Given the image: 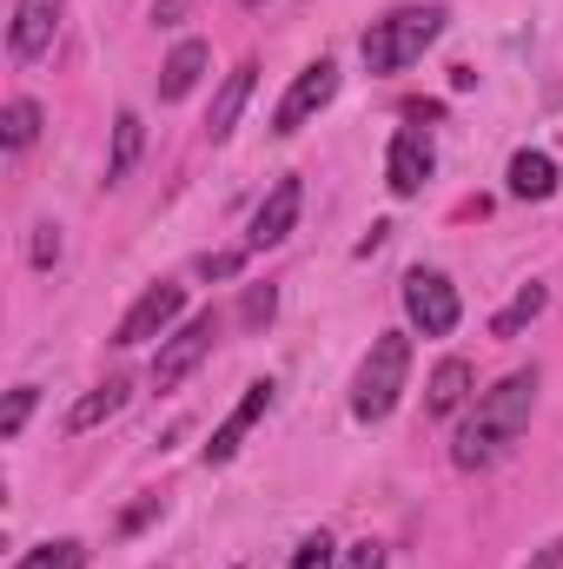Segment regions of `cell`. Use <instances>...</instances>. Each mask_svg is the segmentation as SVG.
I'll list each match as a JSON object with an SVG mask.
<instances>
[{
  "label": "cell",
  "instance_id": "cell-10",
  "mask_svg": "<svg viewBox=\"0 0 563 569\" xmlns=\"http://www.w3.org/2000/svg\"><path fill=\"white\" fill-rule=\"evenodd\" d=\"M298 206H305V186H298V179H279V186L266 192V206L253 212V232H246V246H253V252L285 246V239H292V226H298Z\"/></svg>",
  "mask_w": 563,
  "mask_h": 569
},
{
  "label": "cell",
  "instance_id": "cell-7",
  "mask_svg": "<svg viewBox=\"0 0 563 569\" xmlns=\"http://www.w3.org/2000/svg\"><path fill=\"white\" fill-rule=\"evenodd\" d=\"M405 311H412V325H418L424 338H451L457 318H464L457 284L444 279V272H412V279H405Z\"/></svg>",
  "mask_w": 563,
  "mask_h": 569
},
{
  "label": "cell",
  "instance_id": "cell-16",
  "mask_svg": "<svg viewBox=\"0 0 563 569\" xmlns=\"http://www.w3.org/2000/svg\"><path fill=\"white\" fill-rule=\"evenodd\" d=\"M511 192H517V199H551V192H557V159L524 146V152L511 159Z\"/></svg>",
  "mask_w": 563,
  "mask_h": 569
},
{
  "label": "cell",
  "instance_id": "cell-8",
  "mask_svg": "<svg viewBox=\"0 0 563 569\" xmlns=\"http://www.w3.org/2000/svg\"><path fill=\"white\" fill-rule=\"evenodd\" d=\"M273 391H279L273 378H259V385H246V398H239V405L226 411V425L213 430V443H206V470H219V463H233V457H239V443H246V430H253L259 418H266V411H273Z\"/></svg>",
  "mask_w": 563,
  "mask_h": 569
},
{
  "label": "cell",
  "instance_id": "cell-28",
  "mask_svg": "<svg viewBox=\"0 0 563 569\" xmlns=\"http://www.w3.org/2000/svg\"><path fill=\"white\" fill-rule=\"evenodd\" d=\"M186 7H192V0H152V20H159V27H172Z\"/></svg>",
  "mask_w": 563,
  "mask_h": 569
},
{
  "label": "cell",
  "instance_id": "cell-18",
  "mask_svg": "<svg viewBox=\"0 0 563 569\" xmlns=\"http://www.w3.org/2000/svg\"><path fill=\"white\" fill-rule=\"evenodd\" d=\"M544 305H551V291H544V284H524V291L491 318V338H517L524 325H537V318H544Z\"/></svg>",
  "mask_w": 563,
  "mask_h": 569
},
{
  "label": "cell",
  "instance_id": "cell-23",
  "mask_svg": "<svg viewBox=\"0 0 563 569\" xmlns=\"http://www.w3.org/2000/svg\"><path fill=\"white\" fill-rule=\"evenodd\" d=\"M292 569H338V550H332V537H325V530H312V537L292 550Z\"/></svg>",
  "mask_w": 563,
  "mask_h": 569
},
{
  "label": "cell",
  "instance_id": "cell-14",
  "mask_svg": "<svg viewBox=\"0 0 563 569\" xmlns=\"http://www.w3.org/2000/svg\"><path fill=\"white\" fill-rule=\"evenodd\" d=\"M471 385H477L471 358H444V365L431 371V385H424V411H431V418H451V411L471 398Z\"/></svg>",
  "mask_w": 563,
  "mask_h": 569
},
{
  "label": "cell",
  "instance_id": "cell-12",
  "mask_svg": "<svg viewBox=\"0 0 563 569\" xmlns=\"http://www.w3.org/2000/svg\"><path fill=\"white\" fill-rule=\"evenodd\" d=\"M253 80H259V67L246 60V67H233V73H226V87L213 93V113H206V133H213V146L233 140V127H239V113H246V100H253Z\"/></svg>",
  "mask_w": 563,
  "mask_h": 569
},
{
  "label": "cell",
  "instance_id": "cell-26",
  "mask_svg": "<svg viewBox=\"0 0 563 569\" xmlns=\"http://www.w3.org/2000/svg\"><path fill=\"white\" fill-rule=\"evenodd\" d=\"M524 569H563V537H551V543H537L531 550V563Z\"/></svg>",
  "mask_w": 563,
  "mask_h": 569
},
{
  "label": "cell",
  "instance_id": "cell-3",
  "mask_svg": "<svg viewBox=\"0 0 563 569\" xmlns=\"http://www.w3.org/2000/svg\"><path fill=\"white\" fill-rule=\"evenodd\" d=\"M405 378H412V338H405V331L372 338V351H365V365H358V385H352V418H358V425L392 418L398 398H405Z\"/></svg>",
  "mask_w": 563,
  "mask_h": 569
},
{
  "label": "cell",
  "instance_id": "cell-5",
  "mask_svg": "<svg viewBox=\"0 0 563 569\" xmlns=\"http://www.w3.org/2000/svg\"><path fill=\"white\" fill-rule=\"evenodd\" d=\"M179 311H186V284H146L140 298H134V311L120 318V331H113V345H152V338H172V325H179Z\"/></svg>",
  "mask_w": 563,
  "mask_h": 569
},
{
  "label": "cell",
  "instance_id": "cell-25",
  "mask_svg": "<svg viewBox=\"0 0 563 569\" xmlns=\"http://www.w3.org/2000/svg\"><path fill=\"white\" fill-rule=\"evenodd\" d=\"M338 569H385V543H372V537H365V543H352V550L338 557Z\"/></svg>",
  "mask_w": 563,
  "mask_h": 569
},
{
  "label": "cell",
  "instance_id": "cell-27",
  "mask_svg": "<svg viewBox=\"0 0 563 569\" xmlns=\"http://www.w3.org/2000/svg\"><path fill=\"white\" fill-rule=\"evenodd\" d=\"M239 272V252H219V259H199V279H233Z\"/></svg>",
  "mask_w": 563,
  "mask_h": 569
},
{
  "label": "cell",
  "instance_id": "cell-17",
  "mask_svg": "<svg viewBox=\"0 0 563 569\" xmlns=\"http://www.w3.org/2000/svg\"><path fill=\"white\" fill-rule=\"evenodd\" d=\"M140 152H146L140 113H120V120H113V159H107V186H120V179L140 166Z\"/></svg>",
  "mask_w": 563,
  "mask_h": 569
},
{
  "label": "cell",
  "instance_id": "cell-19",
  "mask_svg": "<svg viewBox=\"0 0 563 569\" xmlns=\"http://www.w3.org/2000/svg\"><path fill=\"white\" fill-rule=\"evenodd\" d=\"M40 140V100H7V113H0V146L7 152H27V146Z\"/></svg>",
  "mask_w": 563,
  "mask_h": 569
},
{
  "label": "cell",
  "instance_id": "cell-11",
  "mask_svg": "<svg viewBox=\"0 0 563 569\" xmlns=\"http://www.w3.org/2000/svg\"><path fill=\"white\" fill-rule=\"evenodd\" d=\"M431 166H437V152L424 140L418 127H405V133H392V159H385V186L398 192V199H412L424 179H431Z\"/></svg>",
  "mask_w": 563,
  "mask_h": 569
},
{
  "label": "cell",
  "instance_id": "cell-4",
  "mask_svg": "<svg viewBox=\"0 0 563 569\" xmlns=\"http://www.w3.org/2000/svg\"><path fill=\"white\" fill-rule=\"evenodd\" d=\"M213 338H219V318L213 311H199V318H186L166 345H159V358H152V391H179L199 365H206V351H213Z\"/></svg>",
  "mask_w": 563,
  "mask_h": 569
},
{
  "label": "cell",
  "instance_id": "cell-9",
  "mask_svg": "<svg viewBox=\"0 0 563 569\" xmlns=\"http://www.w3.org/2000/svg\"><path fill=\"white\" fill-rule=\"evenodd\" d=\"M53 33H60V0H13V20H7V47H13V60H40V53H53Z\"/></svg>",
  "mask_w": 563,
  "mask_h": 569
},
{
  "label": "cell",
  "instance_id": "cell-13",
  "mask_svg": "<svg viewBox=\"0 0 563 569\" xmlns=\"http://www.w3.org/2000/svg\"><path fill=\"white\" fill-rule=\"evenodd\" d=\"M206 40H179L172 53H166V67H159V100H186L199 80H206Z\"/></svg>",
  "mask_w": 563,
  "mask_h": 569
},
{
  "label": "cell",
  "instance_id": "cell-20",
  "mask_svg": "<svg viewBox=\"0 0 563 569\" xmlns=\"http://www.w3.org/2000/svg\"><path fill=\"white\" fill-rule=\"evenodd\" d=\"M13 569H87V543H73V537H60V543H33Z\"/></svg>",
  "mask_w": 563,
  "mask_h": 569
},
{
  "label": "cell",
  "instance_id": "cell-1",
  "mask_svg": "<svg viewBox=\"0 0 563 569\" xmlns=\"http://www.w3.org/2000/svg\"><path fill=\"white\" fill-rule=\"evenodd\" d=\"M531 411H537V371H511V378H497V385L477 398V411L464 418L457 443H451V463H457V470H484V463H497V457L531 430Z\"/></svg>",
  "mask_w": 563,
  "mask_h": 569
},
{
  "label": "cell",
  "instance_id": "cell-29",
  "mask_svg": "<svg viewBox=\"0 0 563 569\" xmlns=\"http://www.w3.org/2000/svg\"><path fill=\"white\" fill-rule=\"evenodd\" d=\"M239 7H266V0H239Z\"/></svg>",
  "mask_w": 563,
  "mask_h": 569
},
{
  "label": "cell",
  "instance_id": "cell-6",
  "mask_svg": "<svg viewBox=\"0 0 563 569\" xmlns=\"http://www.w3.org/2000/svg\"><path fill=\"white\" fill-rule=\"evenodd\" d=\"M332 100H338V67H332V60H312V67L285 87L279 113H273V133H285V140H292V133H298V127H312Z\"/></svg>",
  "mask_w": 563,
  "mask_h": 569
},
{
  "label": "cell",
  "instance_id": "cell-15",
  "mask_svg": "<svg viewBox=\"0 0 563 569\" xmlns=\"http://www.w3.org/2000/svg\"><path fill=\"white\" fill-rule=\"evenodd\" d=\"M127 411V378H107V385H93L73 411H67V430L80 437V430H100L107 418H120Z\"/></svg>",
  "mask_w": 563,
  "mask_h": 569
},
{
  "label": "cell",
  "instance_id": "cell-24",
  "mask_svg": "<svg viewBox=\"0 0 563 569\" xmlns=\"http://www.w3.org/2000/svg\"><path fill=\"white\" fill-rule=\"evenodd\" d=\"M27 259L47 272V266H60V226H33V239H27Z\"/></svg>",
  "mask_w": 563,
  "mask_h": 569
},
{
  "label": "cell",
  "instance_id": "cell-21",
  "mask_svg": "<svg viewBox=\"0 0 563 569\" xmlns=\"http://www.w3.org/2000/svg\"><path fill=\"white\" fill-rule=\"evenodd\" d=\"M273 311H279V284H246V298H239V325H246V331H266Z\"/></svg>",
  "mask_w": 563,
  "mask_h": 569
},
{
  "label": "cell",
  "instance_id": "cell-22",
  "mask_svg": "<svg viewBox=\"0 0 563 569\" xmlns=\"http://www.w3.org/2000/svg\"><path fill=\"white\" fill-rule=\"evenodd\" d=\"M33 405H40V391H33V385H13V391H7V411H0V437H20L27 418H33Z\"/></svg>",
  "mask_w": 563,
  "mask_h": 569
},
{
  "label": "cell",
  "instance_id": "cell-2",
  "mask_svg": "<svg viewBox=\"0 0 563 569\" xmlns=\"http://www.w3.org/2000/svg\"><path fill=\"white\" fill-rule=\"evenodd\" d=\"M437 33H444V7H392L385 20L365 27L358 53H365L372 73H405L412 60H424V47H431Z\"/></svg>",
  "mask_w": 563,
  "mask_h": 569
}]
</instances>
